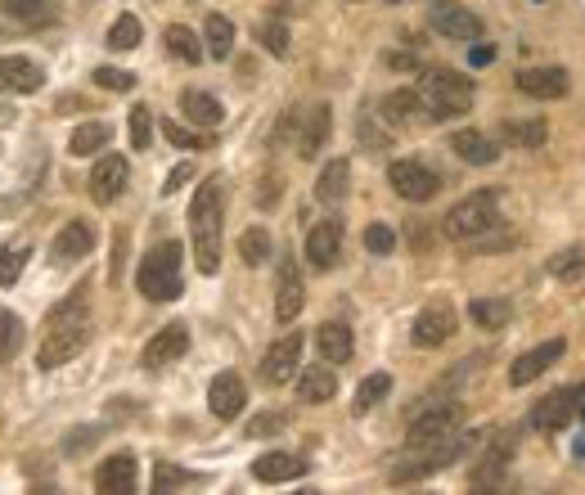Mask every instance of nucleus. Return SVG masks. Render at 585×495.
I'll list each match as a JSON object with an SVG mask.
<instances>
[{
    "instance_id": "obj_1",
    "label": "nucleus",
    "mask_w": 585,
    "mask_h": 495,
    "mask_svg": "<svg viewBox=\"0 0 585 495\" xmlns=\"http://www.w3.org/2000/svg\"><path fill=\"white\" fill-rule=\"evenodd\" d=\"M90 342V293L86 288H72L50 315H45V338L36 351V365L41 369H59L68 360H77Z\"/></svg>"
},
{
    "instance_id": "obj_2",
    "label": "nucleus",
    "mask_w": 585,
    "mask_h": 495,
    "mask_svg": "<svg viewBox=\"0 0 585 495\" xmlns=\"http://www.w3.org/2000/svg\"><path fill=\"white\" fill-rule=\"evenodd\" d=\"M221 230H225V180L207 176L189 198V243H194V266L203 275L221 270Z\"/></svg>"
},
{
    "instance_id": "obj_3",
    "label": "nucleus",
    "mask_w": 585,
    "mask_h": 495,
    "mask_svg": "<svg viewBox=\"0 0 585 495\" xmlns=\"http://www.w3.org/2000/svg\"><path fill=\"white\" fill-rule=\"evenodd\" d=\"M414 95H419V104H423V117L450 122V117H464L468 108H473V81L459 77L455 68H423Z\"/></svg>"
},
{
    "instance_id": "obj_4",
    "label": "nucleus",
    "mask_w": 585,
    "mask_h": 495,
    "mask_svg": "<svg viewBox=\"0 0 585 495\" xmlns=\"http://www.w3.org/2000/svg\"><path fill=\"white\" fill-rule=\"evenodd\" d=\"M180 261H185V252H180L176 239L153 243V248L140 257V266H135V288H140L149 302H176L180 288H185Z\"/></svg>"
},
{
    "instance_id": "obj_5",
    "label": "nucleus",
    "mask_w": 585,
    "mask_h": 495,
    "mask_svg": "<svg viewBox=\"0 0 585 495\" xmlns=\"http://www.w3.org/2000/svg\"><path fill=\"white\" fill-rule=\"evenodd\" d=\"M495 225H500V189H473V194L459 198V203L446 212L441 230H446V239L468 243V239L491 234Z\"/></svg>"
},
{
    "instance_id": "obj_6",
    "label": "nucleus",
    "mask_w": 585,
    "mask_h": 495,
    "mask_svg": "<svg viewBox=\"0 0 585 495\" xmlns=\"http://www.w3.org/2000/svg\"><path fill=\"white\" fill-rule=\"evenodd\" d=\"M473 446V437H446V441H432V446H405V459H396L392 464V482L396 486H410V482H419V477H428V473H437V468H446V464H455L464 450Z\"/></svg>"
},
{
    "instance_id": "obj_7",
    "label": "nucleus",
    "mask_w": 585,
    "mask_h": 495,
    "mask_svg": "<svg viewBox=\"0 0 585 495\" xmlns=\"http://www.w3.org/2000/svg\"><path fill=\"white\" fill-rule=\"evenodd\" d=\"M464 423V405L446 401V405H432V410H419L405 428V446H432V441H446L459 432Z\"/></svg>"
},
{
    "instance_id": "obj_8",
    "label": "nucleus",
    "mask_w": 585,
    "mask_h": 495,
    "mask_svg": "<svg viewBox=\"0 0 585 495\" xmlns=\"http://www.w3.org/2000/svg\"><path fill=\"white\" fill-rule=\"evenodd\" d=\"M387 180H392V189L405 203H428V198L441 194V176L423 158H396L387 167Z\"/></svg>"
},
{
    "instance_id": "obj_9",
    "label": "nucleus",
    "mask_w": 585,
    "mask_h": 495,
    "mask_svg": "<svg viewBox=\"0 0 585 495\" xmlns=\"http://www.w3.org/2000/svg\"><path fill=\"white\" fill-rule=\"evenodd\" d=\"M428 27L437 36H446V41H477L482 36V18L468 5H459V0H437L428 9Z\"/></svg>"
},
{
    "instance_id": "obj_10",
    "label": "nucleus",
    "mask_w": 585,
    "mask_h": 495,
    "mask_svg": "<svg viewBox=\"0 0 585 495\" xmlns=\"http://www.w3.org/2000/svg\"><path fill=\"white\" fill-rule=\"evenodd\" d=\"M297 369H302V333H284V338H275L266 347V356H261V383L279 387V383H288V378H297Z\"/></svg>"
},
{
    "instance_id": "obj_11",
    "label": "nucleus",
    "mask_w": 585,
    "mask_h": 495,
    "mask_svg": "<svg viewBox=\"0 0 585 495\" xmlns=\"http://www.w3.org/2000/svg\"><path fill=\"white\" fill-rule=\"evenodd\" d=\"M455 324H459V315H455V306L450 302H428L419 315H414V329H410V342L414 347H441L446 338H455Z\"/></svg>"
},
{
    "instance_id": "obj_12",
    "label": "nucleus",
    "mask_w": 585,
    "mask_h": 495,
    "mask_svg": "<svg viewBox=\"0 0 585 495\" xmlns=\"http://www.w3.org/2000/svg\"><path fill=\"white\" fill-rule=\"evenodd\" d=\"M306 306V284H302V266L297 257H279V279H275V320L293 324Z\"/></svg>"
},
{
    "instance_id": "obj_13",
    "label": "nucleus",
    "mask_w": 585,
    "mask_h": 495,
    "mask_svg": "<svg viewBox=\"0 0 585 495\" xmlns=\"http://www.w3.org/2000/svg\"><path fill=\"white\" fill-rule=\"evenodd\" d=\"M126 180H131V162H126L122 153H104V158L90 167V198H95L99 207L117 203V194L126 189Z\"/></svg>"
},
{
    "instance_id": "obj_14",
    "label": "nucleus",
    "mask_w": 585,
    "mask_h": 495,
    "mask_svg": "<svg viewBox=\"0 0 585 495\" xmlns=\"http://www.w3.org/2000/svg\"><path fill=\"white\" fill-rule=\"evenodd\" d=\"M563 351H567V338H549V342H540V347L522 351V356L513 360V369H509V383L513 387H527L531 378H540L545 369H554L558 360H563Z\"/></svg>"
},
{
    "instance_id": "obj_15",
    "label": "nucleus",
    "mask_w": 585,
    "mask_h": 495,
    "mask_svg": "<svg viewBox=\"0 0 585 495\" xmlns=\"http://www.w3.org/2000/svg\"><path fill=\"white\" fill-rule=\"evenodd\" d=\"M243 405H248V387H243V378L234 374V369H225V374L212 378V387H207V410L216 414V419H239Z\"/></svg>"
},
{
    "instance_id": "obj_16",
    "label": "nucleus",
    "mask_w": 585,
    "mask_h": 495,
    "mask_svg": "<svg viewBox=\"0 0 585 495\" xmlns=\"http://www.w3.org/2000/svg\"><path fill=\"white\" fill-rule=\"evenodd\" d=\"M189 351V329L185 324H167V329H158L149 342H144V351H140V365L144 369H162V365H171V360H180Z\"/></svg>"
},
{
    "instance_id": "obj_17",
    "label": "nucleus",
    "mask_w": 585,
    "mask_h": 495,
    "mask_svg": "<svg viewBox=\"0 0 585 495\" xmlns=\"http://www.w3.org/2000/svg\"><path fill=\"white\" fill-rule=\"evenodd\" d=\"M342 257V225L338 221H315L306 234V261L315 270H333Z\"/></svg>"
},
{
    "instance_id": "obj_18",
    "label": "nucleus",
    "mask_w": 585,
    "mask_h": 495,
    "mask_svg": "<svg viewBox=\"0 0 585 495\" xmlns=\"http://www.w3.org/2000/svg\"><path fill=\"white\" fill-rule=\"evenodd\" d=\"M135 477H140L135 455H108L104 464H99V473H95V491L99 495H131Z\"/></svg>"
},
{
    "instance_id": "obj_19",
    "label": "nucleus",
    "mask_w": 585,
    "mask_h": 495,
    "mask_svg": "<svg viewBox=\"0 0 585 495\" xmlns=\"http://www.w3.org/2000/svg\"><path fill=\"white\" fill-rule=\"evenodd\" d=\"M95 239H99V234H95V225H90V221H68L59 234H54L50 257L59 261V266H63V261H81V257H90Z\"/></svg>"
},
{
    "instance_id": "obj_20",
    "label": "nucleus",
    "mask_w": 585,
    "mask_h": 495,
    "mask_svg": "<svg viewBox=\"0 0 585 495\" xmlns=\"http://www.w3.org/2000/svg\"><path fill=\"white\" fill-rule=\"evenodd\" d=\"M567 419H576V387H558V392H549L545 401L531 410V428L536 432H554V428H563Z\"/></svg>"
},
{
    "instance_id": "obj_21",
    "label": "nucleus",
    "mask_w": 585,
    "mask_h": 495,
    "mask_svg": "<svg viewBox=\"0 0 585 495\" xmlns=\"http://www.w3.org/2000/svg\"><path fill=\"white\" fill-rule=\"evenodd\" d=\"M45 86V68L32 59H0V90L9 95H36Z\"/></svg>"
},
{
    "instance_id": "obj_22",
    "label": "nucleus",
    "mask_w": 585,
    "mask_h": 495,
    "mask_svg": "<svg viewBox=\"0 0 585 495\" xmlns=\"http://www.w3.org/2000/svg\"><path fill=\"white\" fill-rule=\"evenodd\" d=\"M306 473V459L302 455H288V450H266V455L252 464V477L266 486H279V482H293V477Z\"/></svg>"
},
{
    "instance_id": "obj_23",
    "label": "nucleus",
    "mask_w": 585,
    "mask_h": 495,
    "mask_svg": "<svg viewBox=\"0 0 585 495\" xmlns=\"http://www.w3.org/2000/svg\"><path fill=\"white\" fill-rule=\"evenodd\" d=\"M347 194H351V158H329L324 171L315 176V198L324 207H338Z\"/></svg>"
},
{
    "instance_id": "obj_24",
    "label": "nucleus",
    "mask_w": 585,
    "mask_h": 495,
    "mask_svg": "<svg viewBox=\"0 0 585 495\" xmlns=\"http://www.w3.org/2000/svg\"><path fill=\"white\" fill-rule=\"evenodd\" d=\"M338 396V374L329 365H311V369H297V401L306 405H324Z\"/></svg>"
},
{
    "instance_id": "obj_25",
    "label": "nucleus",
    "mask_w": 585,
    "mask_h": 495,
    "mask_svg": "<svg viewBox=\"0 0 585 495\" xmlns=\"http://www.w3.org/2000/svg\"><path fill=\"white\" fill-rule=\"evenodd\" d=\"M518 90L531 99H563L567 95V72L563 68H522Z\"/></svg>"
},
{
    "instance_id": "obj_26",
    "label": "nucleus",
    "mask_w": 585,
    "mask_h": 495,
    "mask_svg": "<svg viewBox=\"0 0 585 495\" xmlns=\"http://www.w3.org/2000/svg\"><path fill=\"white\" fill-rule=\"evenodd\" d=\"M315 347H320V356L329 360V365H347L351 351H356V338H351V329L342 320H324L320 329H315Z\"/></svg>"
},
{
    "instance_id": "obj_27",
    "label": "nucleus",
    "mask_w": 585,
    "mask_h": 495,
    "mask_svg": "<svg viewBox=\"0 0 585 495\" xmlns=\"http://www.w3.org/2000/svg\"><path fill=\"white\" fill-rule=\"evenodd\" d=\"M450 149H455V158H464L468 167H491V162L500 158V144L482 131H455L450 135Z\"/></svg>"
},
{
    "instance_id": "obj_28",
    "label": "nucleus",
    "mask_w": 585,
    "mask_h": 495,
    "mask_svg": "<svg viewBox=\"0 0 585 495\" xmlns=\"http://www.w3.org/2000/svg\"><path fill=\"white\" fill-rule=\"evenodd\" d=\"M180 113H185V122L203 126V131H212V126L225 122L221 99L207 95V90H185V95H180Z\"/></svg>"
},
{
    "instance_id": "obj_29",
    "label": "nucleus",
    "mask_w": 585,
    "mask_h": 495,
    "mask_svg": "<svg viewBox=\"0 0 585 495\" xmlns=\"http://www.w3.org/2000/svg\"><path fill=\"white\" fill-rule=\"evenodd\" d=\"M0 9L18 27H50L59 18V0H5Z\"/></svg>"
},
{
    "instance_id": "obj_30",
    "label": "nucleus",
    "mask_w": 585,
    "mask_h": 495,
    "mask_svg": "<svg viewBox=\"0 0 585 495\" xmlns=\"http://www.w3.org/2000/svg\"><path fill=\"white\" fill-rule=\"evenodd\" d=\"M329 122H333L329 104H315L311 113H306L302 135H297V158H315V153L324 149V140H329Z\"/></svg>"
},
{
    "instance_id": "obj_31",
    "label": "nucleus",
    "mask_w": 585,
    "mask_h": 495,
    "mask_svg": "<svg viewBox=\"0 0 585 495\" xmlns=\"http://www.w3.org/2000/svg\"><path fill=\"white\" fill-rule=\"evenodd\" d=\"M500 140L513 144V149H540V144L549 140V126L540 122V117H509V122L500 126Z\"/></svg>"
},
{
    "instance_id": "obj_32",
    "label": "nucleus",
    "mask_w": 585,
    "mask_h": 495,
    "mask_svg": "<svg viewBox=\"0 0 585 495\" xmlns=\"http://www.w3.org/2000/svg\"><path fill=\"white\" fill-rule=\"evenodd\" d=\"M203 50H207V59H216V63L230 59V50H234V23L225 14H207V23H203Z\"/></svg>"
},
{
    "instance_id": "obj_33",
    "label": "nucleus",
    "mask_w": 585,
    "mask_h": 495,
    "mask_svg": "<svg viewBox=\"0 0 585 495\" xmlns=\"http://www.w3.org/2000/svg\"><path fill=\"white\" fill-rule=\"evenodd\" d=\"M378 113H383V122H392V126H410V122L423 117V104H419V95L405 86V90H392V95L378 104Z\"/></svg>"
},
{
    "instance_id": "obj_34",
    "label": "nucleus",
    "mask_w": 585,
    "mask_h": 495,
    "mask_svg": "<svg viewBox=\"0 0 585 495\" xmlns=\"http://www.w3.org/2000/svg\"><path fill=\"white\" fill-rule=\"evenodd\" d=\"M162 45H167V54L171 59H180V63H203L207 59L203 41H198L189 27H180V23H171L167 32H162Z\"/></svg>"
},
{
    "instance_id": "obj_35",
    "label": "nucleus",
    "mask_w": 585,
    "mask_h": 495,
    "mask_svg": "<svg viewBox=\"0 0 585 495\" xmlns=\"http://www.w3.org/2000/svg\"><path fill=\"white\" fill-rule=\"evenodd\" d=\"M468 315H473L477 329H504V324L513 320V306L504 302V297H477V302H468Z\"/></svg>"
},
{
    "instance_id": "obj_36",
    "label": "nucleus",
    "mask_w": 585,
    "mask_h": 495,
    "mask_svg": "<svg viewBox=\"0 0 585 495\" xmlns=\"http://www.w3.org/2000/svg\"><path fill=\"white\" fill-rule=\"evenodd\" d=\"M108 140H113V126H108V122H81L77 131H72L68 149L77 153V158H90V153H99Z\"/></svg>"
},
{
    "instance_id": "obj_37",
    "label": "nucleus",
    "mask_w": 585,
    "mask_h": 495,
    "mask_svg": "<svg viewBox=\"0 0 585 495\" xmlns=\"http://www.w3.org/2000/svg\"><path fill=\"white\" fill-rule=\"evenodd\" d=\"M270 252H275V243H270V230L252 225V230L239 234V257H243V266H266Z\"/></svg>"
},
{
    "instance_id": "obj_38",
    "label": "nucleus",
    "mask_w": 585,
    "mask_h": 495,
    "mask_svg": "<svg viewBox=\"0 0 585 495\" xmlns=\"http://www.w3.org/2000/svg\"><path fill=\"white\" fill-rule=\"evenodd\" d=\"M387 392H392V374H387V369H374V374H369L365 383L356 387V401H351V410H356V414H369Z\"/></svg>"
},
{
    "instance_id": "obj_39",
    "label": "nucleus",
    "mask_w": 585,
    "mask_h": 495,
    "mask_svg": "<svg viewBox=\"0 0 585 495\" xmlns=\"http://www.w3.org/2000/svg\"><path fill=\"white\" fill-rule=\"evenodd\" d=\"M504 464H509V446L486 450V459L473 468V491H491V486L504 482Z\"/></svg>"
},
{
    "instance_id": "obj_40",
    "label": "nucleus",
    "mask_w": 585,
    "mask_h": 495,
    "mask_svg": "<svg viewBox=\"0 0 585 495\" xmlns=\"http://www.w3.org/2000/svg\"><path fill=\"white\" fill-rule=\"evenodd\" d=\"M23 342H27L23 320H18L14 311H5V306H0V360H14L18 351H23Z\"/></svg>"
},
{
    "instance_id": "obj_41",
    "label": "nucleus",
    "mask_w": 585,
    "mask_h": 495,
    "mask_svg": "<svg viewBox=\"0 0 585 495\" xmlns=\"http://www.w3.org/2000/svg\"><path fill=\"white\" fill-rule=\"evenodd\" d=\"M203 477L189 473V468H176V464H158L153 468V491L167 495V491H189V486H198Z\"/></svg>"
},
{
    "instance_id": "obj_42",
    "label": "nucleus",
    "mask_w": 585,
    "mask_h": 495,
    "mask_svg": "<svg viewBox=\"0 0 585 495\" xmlns=\"http://www.w3.org/2000/svg\"><path fill=\"white\" fill-rule=\"evenodd\" d=\"M27 257H32V243H5L0 248V288H9L18 275H23V266H27Z\"/></svg>"
},
{
    "instance_id": "obj_43",
    "label": "nucleus",
    "mask_w": 585,
    "mask_h": 495,
    "mask_svg": "<svg viewBox=\"0 0 585 495\" xmlns=\"http://www.w3.org/2000/svg\"><path fill=\"white\" fill-rule=\"evenodd\" d=\"M140 36H144L140 18H135V14H122L113 27H108V50H135V45H140Z\"/></svg>"
},
{
    "instance_id": "obj_44",
    "label": "nucleus",
    "mask_w": 585,
    "mask_h": 495,
    "mask_svg": "<svg viewBox=\"0 0 585 495\" xmlns=\"http://www.w3.org/2000/svg\"><path fill=\"white\" fill-rule=\"evenodd\" d=\"M257 41L266 45L275 59H288V27H284V18H266V23L257 27Z\"/></svg>"
},
{
    "instance_id": "obj_45",
    "label": "nucleus",
    "mask_w": 585,
    "mask_h": 495,
    "mask_svg": "<svg viewBox=\"0 0 585 495\" xmlns=\"http://www.w3.org/2000/svg\"><path fill=\"white\" fill-rule=\"evenodd\" d=\"M581 270H585V248H567L549 257V275L554 279H581Z\"/></svg>"
},
{
    "instance_id": "obj_46",
    "label": "nucleus",
    "mask_w": 585,
    "mask_h": 495,
    "mask_svg": "<svg viewBox=\"0 0 585 495\" xmlns=\"http://www.w3.org/2000/svg\"><path fill=\"white\" fill-rule=\"evenodd\" d=\"M126 131H131V144H135V149H149V140H153V113H149V108L135 104L131 117H126Z\"/></svg>"
},
{
    "instance_id": "obj_47",
    "label": "nucleus",
    "mask_w": 585,
    "mask_h": 495,
    "mask_svg": "<svg viewBox=\"0 0 585 495\" xmlns=\"http://www.w3.org/2000/svg\"><path fill=\"white\" fill-rule=\"evenodd\" d=\"M356 135H360V144H365V149H378V153H383V149H392V131H387V122L378 126L369 113L356 122Z\"/></svg>"
},
{
    "instance_id": "obj_48",
    "label": "nucleus",
    "mask_w": 585,
    "mask_h": 495,
    "mask_svg": "<svg viewBox=\"0 0 585 495\" xmlns=\"http://www.w3.org/2000/svg\"><path fill=\"white\" fill-rule=\"evenodd\" d=\"M365 248L374 252V257H387V252L396 248V230H392V225H383V221L365 225Z\"/></svg>"
},
{
    "instance_id": "obj_49",
    "label": "nucleus",
    "mask_w": 585,
    "mask_h": 495,
    "mask_svg": "<svg viewBox=\"0 0 585 495\" xmlns=\"http://www.w3.org/2000/svg\"><path fill=\"white\" fill-rule=\"evenodd\" d=\"M162 135H167L176 149H207V135L189 131V126H180V122H162Z\"/></svg>"
},
{
    "instance_id": "obj_50",
    "label": "nucleus",
    "mask_w": 585,
    "mask_h": 495,
    "mask_svg": "<svg viewBox=\"0 0 585 495\" xmlns=\"http://www.w3.org/2000/svg\"><path fill=\"white\" fill-rule=\"evenodd\" d=\"M288 428V414L284 410H270V414H257L248 423V437H270V432H284Z\"/></svg>"
},
{
    "instance_id": "obj_51",
    "label": "nucleus",
    "mask_w": 585,
    "mask_h": 495,
    "mask_svg": "<svg viewBox=\"0 0 585 495\" xmlns=\"http://www.w3.org/2000/svg\"><path fill=\"white\" fill-rule=\"evenodd\" d=\"M99 432H104V428H77V432H68V437H63V455H68V459H77L81 450H90V446H95V441H99Z\"/></svg>"
},
{
    "instance_id": "obj_52",
    "label": "nucleus",
    "mask_w": 585,
    "mask_h": 495,
    "mask_svg": "<svg viewBox=\"0 0 585 495\" xmlns=\"http://www.w3.org/2000/svg\"><path fill=\"white\" fill-rule=\"evenodd\" d=\"M95 86L117 90V95H122V90L135 86V77H131V72H122V68H95Z\"/></svg>"
},
{
    "instance_id": "obj_53",
    "label": "nucleus",
    "mask_w": 585,
    "mask_h": 495,
    "mask_svg": "<svg viewBox=\"0 0 585 495\" xmlns=\"http://www.w3.org/2000/svg\"><path fill=\"white\" fill-rule=\"evenodd\" d=\"M468 63H473V68H486V63H495V45L491 41H473V50H468Z\"/></svg>"
},
{
    "instance_id": "obj_54",
    "label": "nucleus",
    "mask_w": 585,
    "mask_h": 495,
    "mask_svg": "<svg viewBox=\"0 0 585 495\" xmlns=\"http://www.w3.org/2000/svg\"><path fill=\"white\" fill-rule=\"evenodd\" d=\"M189 176H194V167H189V162H180V167H176V171H171V176H167V185H162V194H176V189L185 185Z\"/></svg>"
},
{
    "instance_id": "obj_55",
    "label": "nucleus",
    "mask_w": 585,
    "mask_h": 495,
    "mask_svg": "<svg viewBox=\"0 0 585 495\" xmlns=\"http://www.w3.org/2000/svg\"><path fill=\"white\" fill-rule=\"evenodd\" d=\"M387 63L392 68H414V54H387Z\"/></svg>"
},
{
    "instance_id": "obj_56",
    "label": "nucleus",
    "mask_w": 585,
    "mask_h": 495,
    "mask_svg": "<svg viewBox=\"0 0 585 495\" xmlns=\"http://www.w3.org/2000/svg\"><path fill=\"white\" fill-rule=\"evenodd\" d=\"M576 414H581V419H585V383L576 387Z\"/></svg>"
},
{
    "instance_id": "obj_57",
    "label": "nucleus",
    "mask_w": 585,
    "mask_h": 495,
    "mask_svg": "<svg viewBox=\"0 0 585 495\" xmlns=\"http://www.w3.org/2000/svg\"><path fill=\"white\" fill-rule=\"evenodd\" d=\"M572 455H576V459H581V464H585V432H581V437H576V446H572Z\"/></svg>"
},
{
    "instance_id": "obj_58",
    "label": "nucleus",
    "mask_w": 585,
    "mask_h": 495,
    "mask_svg": "<svg viewBox=\"0 0 585 495\" xmlns=\"http://www.w3.org/2000/svg\"><path fill=\"white\" fill-rule=\"evenodd\" d=\"M14 122V113H9V108H0V126H9Z\"/></svg>"
},
{
    "instance_id": "obj_59",
    "label": "nucleus",
    "mask_w": 585,
    "mask_h": 495,
    "mask_svg": "<svg viewBox=\"0 0 585 495\" xmlns=\"http://www.w3.org/2000/svg\"><path fill=\"white\" fill-rule=\"evenodd\" d=\"M392 5H405V0H392Z\"/></svg>"
}]
</instances>
